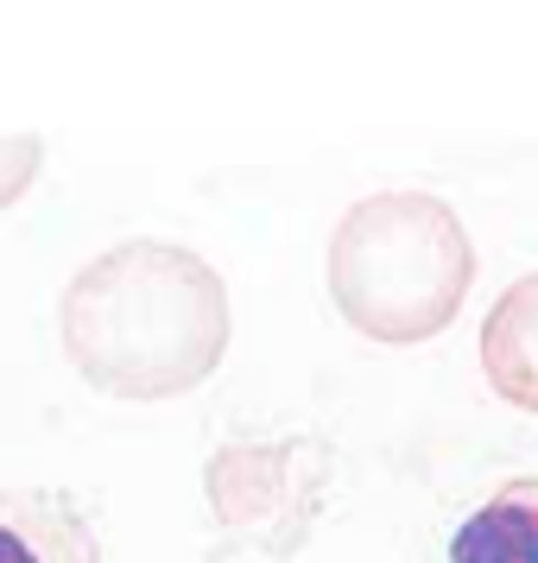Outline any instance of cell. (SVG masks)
Masks as SVG:
<instances>
[{
  "label": "cell",
  "instance_id": "obj_2",
  "mask_svg": "<svg viewBox=\"0 0 538 563\" xmlns=\"http://www.w3.org/2000/svg\"><path fill=\"white\" fill-rule=\"evenodd\" d=\"M323 285L355 335L411 349L457 323L475 285V241L431 190H374L342 209L323 254Z\"/></svg>",
  "mask_w": 538,
  "mask_h": 563
},
{
  "label": "cell",
  "instance_id": "obj_7",
  "mask_svg": "<svg viewBox=\"0 0 538 563\" xmlns=\"http://www.w3.org/2000/svg\"><path fill=\"white\" fill-rule=\"evenodd\" d=\"M39 165H45L39 133H7V140H0V209L26 197L32 178H39Z\"/></svg>",
  "mask_w": 538,
  "mask_h": 563
},
{
  "label": "cell",
  "instance_id": "obj_6",
  "mask_svg": "<svg viewBox=\"0 0 538 563\" xmlns=\"http://www.w3.org/2000/svg\"><path fill=\"white\" fill-rule=\"evenodd\" d=\"M450 563H538V475H513L450 538Z\"/></svg>",
  "mask_w": 538,
  "mask_h": 563
},
{
  "label": "cell",
  "instance_id": "obj_5",
  "mask_svg": "<svg viewBox=\"0 0 538 563\" xmlns=\"http://www.w3.org/2000/svg\"><path fill=\"white\" fill-rule=\"evenodd\" d=\"M482 374L519 411H538V273L513 279L482 323Z\"/></svg>",
  "mask_w": 538,
  "mask_h": 563
},
{
  "label": "cell",
  "instance_id": "obj_1",
  "mask_svg": "<svg viewBox=\"0 0 538 563\" xmlns=\"http://www.w3.org/2000/svg\"><path fill=\"white\" fill-rule=\"evenodd\" d=\"M229 285L190 247L121 241L83 266L57 298V342L70 374L108 399H178L229 355Z\"/></svg>",
  "mask_w": 538,
  "mask_h": 563
},
{
  "label": "cell",
  "instance_id": "obj_4",
  "mask_svg": "<svg viewBox=\"0 0 538 563\" xmlns=\"http://www.w3.org/2000/svg\"><path fill=\"white\" fill-rule=\"evenodd\" d=\"M0 563H102L96 526L52 487H0Z\"/></svg>",
  "mask_w": 538,
  "mask_h": 563
},
{
  "label": "cell",
  "instance_id": "obj_3",
  "mask_svg": "<svg viewBox=\"0 0 538 563\" xmlns=\"http://www.w3.org/2000/svg\"><path fill=\"white\" fill-rule=\"evenodd\" d=\"M330 482L336 450L310 431L222 443L204 462V500L222 532V551L209 563H285L310 538Z\"/></svg>",
  "mask_w": 538,
  "mask_h": 563
}]
</instances>
